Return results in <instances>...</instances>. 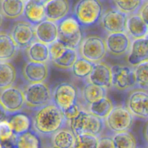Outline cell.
Listing matches in <instances>:
<instances>
[{
    "label": "cell",
    "instance_id": "obj_1",
    "mask_svg": "<svg viewBox=\"0 0 148 148\" xmlns=\"http://www.w3.org/2000/svg\"><path fill=\"white\" fill-rule=\"evenodd\" d=\"M32 120L33 131L39 136L51 137L63 129L67 122L63 112L53 102L36 110Z\"/></svg>",
    "mask_w": 148,
    "mask_h": 148
},
{
    "label": "cell",
    "instance_id": "obj_2",
    "mask_svg": "<svg viewBox=\"0 0 148 148\" xmlns=\"http://www.w3.org/2000/svg\"><path fill=\"white\" fill-rule=\"evenodd\" d=\"M69 127L75 136L91 134L99 137L105 126V120L90 112L82 110L77 116L69 121Z\"/></svg>",
    "mask_w": 148,
    "mask_h": 148
},
{
    "label": "cell",
    "instance_id": "obj_3",
    "mask_svg": "<svg viewBox=\"0 0 148 148\" xmlns=\"http://www.w3.org/2000/svg\"><path fill=\"white\" fill-rule=\"evenodd\" d=\"M58 41L67 47L72 49H79L82 41V26L74 16H68L59 22Z\"/></svg>",
    "mask_w": 148,
    "mask_h": 148
},
{
    "label": "cell",
    "instance_id": "obj_4",
    "mask_svg": "<svg viewBox=\"0 0 148 148\" xmlns=\"http://www.w3.org/2000/svg\"><path fill=\"white\" fill-rule=\"evenodd\" d=\"M103 7L97 0H82L75 6L74 17L82 26H93L102 17Z\"/></svg>",
    "mask_w": 148,
    "mask_h": 148
},
{
    "label": "cell",
    "instance_id": "obj_5",
    "mask_svg": "<svg viewBox=\"0 0 148 148\" xmlns=\"http://www.w3.org/2000/svg\"><path fill=\"white\" fill-rule=\"evenodd\" d=\"M25 105L33 109H40L52 103V92L45 83L28 84L24 90Z\"/></svg>",
    "mask_w": 148,
    "mask_h": 148
},
{
    "label": "cell",
    "instance_id": "obj_6",
    "mask_svg": "<svg viewBox=\"0 0 148 148\" xmlns=\"http://www.w3.org/2000/svg\"><path fill=\"white\" fill-rule=\"evenodd\" d=\"M78 90L74 84L62 82L52 91V102L63 113L77 105Z\"/></svg>",
    "mask_w": 148,
    "mask_h": 148
},
{
    "label": "cell",
    "instance_id": "obj_7",
    "mask_svg": "<svg viewBox=\"0 0 148 148\" xmlns=\"http://www.w3.org/2000/svg\"><path fill=\"white\" fill-rule=\"evenodd\" d=\"M106 42L98 36H90L82 40L79 47V55L82 57L93 62H100L106 55Z\"/></svg>",
    "mask_w": 148,
    "mask_h": 148
},
{
    "label": "cell",
    "instance_id": "obj_8",
    "mask_svg": "<svg viewBox=\"0 0 148 148\" xmlns=\"http://www.w3.org/2000/svg\"><path fill=\"white\" fill-rule=\"evenodd\" d=\"M134 116L127 107L116 106L108 117L105 119V124L110 131L115 133L129 131L134 123Z\"/></svg>",
    "mask_w": 148,
    "mask_h": 148
},
{
    "label": "cell",
    "instance_id": "obj_9",
    "mask_svg": "<svg viewBox=\"0 0 148 148\" xmlns=\"http://www.w3.org/2000/svg\"><path fill=\"white\" fill-rule=\"evenodd\" d=\"M0 102L1 109L7 114L19 113L25 105L24 91L14 86L1 90Z\"/></svg>",
    "mask_w": 148,
    "mask_h": 148
},
{
    "label": "cell",
    "instance_id": "obj_10",
    "mask_svg": "<svg viewBox=\"0 0 148 148\" xmlns=\"http://www.w3.org/2000/svg\"><path fill=\"white\" fill-rule=\"evenodd\" d=\"M10 35L20 49H26L37 41L35 26L26 21L16 23L12 28Z\"/></svg>",
    "mask_w": 148,
    "mask_h": 148
},
{
    "label": "cell",
    "instance_id": "obj_11",
    "mask_svg": "<svg viewBox=\"0 0 148 148\" xmlns=\"http://www.w3.org/2000/svg\"><path fill=\"white\" fill-rule=\"evenodd\" d=\"M128 17L127 14L122 12L118 9L108 10L101 17V26L109 34L126 32Z\"/></svg>",
    "mask_w": 148,
    "mask_h": 148
},
{
    "label": "cell",
    "instance_id": "obj_12",
    "mask_svg": "<svg viewBox=\"0 0 148 148\" xmlns=\"http://www.w3.org/2000/svg\"><path fill=\"white\" fill-rule=\"evenodd\" d=\"M112 86L119 90H126L137 84L134 70L126 65H116L111 67Z\"/></svg>",
    "mask_w": 148,
    "mask_h": 148
},
{
    "label": "cell",
    "instance_id": "obj_13",
    "mask_svg": "<svg viewBox=\"0 0 148 148\" xmlns=\"http://www.w3.org/2000/svg\"><path fill=\"white\" fill-rule=\"evenodd\" d=\"M46 1L43 0L25 1L23 14L25 21L36 26L47 20L46 12Z\"/></svg>",
    "mask_w": 148,
    "mask_h": 148
},
{
    "label": "cell",
    "instance_id": "obj_14",
    "mask_svg": "<svg viewBox=\"0 0 148 148\" xmlns=\"http://www.w3.org/2000/svg\"><path fill=\"white\" fill-rule=\"evenodd\" d=\"M106 42L108 52L111 55L119 57L130 52L132 41L127 32H121L108 34Z\"/></svg>",
    "mask_w": 148,
    "mask_h": 148
},
{
    "label": "cell",
    "instance_id": "obj_15",
    "mask_svg": "<svg viewBox=\"0 0 148 148\" xmlns=\"http://www.w3.org/2000/svg\"><path fill=\"white\" fill-rule=\"evenodd\" d=\"M23 76L29 84L44 83L49 75V68L46 63L27 61L23 66Z\"/></svg>",
    "mask_w": 148,
    "mask_h": 148
},
{
    "label": "cell",
    "instance_id": "obj_16",
    "mask_svg": "<svg viewBox=\"0 0 148 148\" xmlns=\"http://www.w3.org/2000/svg\"><path fill=\"white\" fill-rule=\"evenodd\" d=\"M148 93L145 90L138 89L133 91L128 97L127 108L134 117L140 118H147L146 113V100Z\"/></svg>",
    "mask_w": 148,
    "mask_h": 148
},
{
    "label": "cell",
    "instance_id": "obj_17",
    "mask_svg": "<svg viewBox=\"0 0 148 148\" xmlns=\"http://www.w3.org/2000/svg\"><path fill=\"white\" fill-rule=\"evenodd\" d=\"M70 9V2L66 0L47 1L46 4L47 20L58 23L68 17Z\"/></svg>",
    "mask_w": 148,
    "mask_h": 148
},
{
    "label": "cell",
    "instance_id": "obj_18",
    "mask_svg": "<svg viewBox=\"0 0 148 148\" xmlns=\"http://www.w3.org/2000/svg\"><path fill=\"white\" fill-rule=\"evenodd\" d=\"M88 82L108 89L112 86V70L104 62H98L94 65L92 73L88 77Z\"/></svg>",
    "mask_w": 148,
    "mask_h": 148
},
{
    "label": "cell",
    "instance_id": "obj_19",
    "mask_svg": "<svg viewBox=\"0 0 148 148\" xmlns=\"http://www.w3.org/2000/svg\"><path fill=\"white\" fill-rule=\"evenodd\" d=\"M37 41L46 45H50L56 41L59 37L58 24L51 20H46L35 26Z\"/></svg>",
    "mask_w": 148,
    "mask_h": 148
},
{
    "label": "cell",
    "instance_id": "obj_20",
    "mask_svg": "<svg viewBox=\"0 0 148 148\" xmlns=\"http://www.w3.org/2000/svg\"><path fill=\"white\" fill-rule=\"evenodd\" d=\"M147 61H148V38L133 40L128 55L129 63L136 67Z\"/></svg>",
    "mask_w": 148,
    "mask_h": 148
},
{
    "label": "cell",
    "instance_id": "obj_21",
    "mask_svg": "<svg viewBox=\"0 0 148 148\" xmlns=\"http://www.w3.org/2000/svg\"><path fill=\"white\" fill-rule=\"evenodd\" d=\"M126 32L134 40L144 39L148 36V26L140 15H131L127 19Z\"/></svg>",
    "mask_w": 148,
    "mask_h": 148
},
{
    "label": "cell",
    "instance_id": "obj_22",
    "mask_svg": "<svg viewBox=\"0 0 148 148\" xmlns=\"http://www.w3.org/2000/svg\"><path fill=\"white\" fill-rule=\"evenodd\" d=\"M26 55L28 61L40 63H46L50 61L49 46L36 41L26 49Z\"/></svg>",
    "mask_w": 148,
    "mask_h": 148
},
{
    "label": "cell",
    "instance_id": "obj_23",
    "mask_svg": "<svg viewBox=\"0 0 148 148\" xmlns=\"http://www.w3.org/2000/svg\"><path fill=\"white\" fill-rule=\"evenodd\" d=\"M1 14L10 20L17 19L23 15L25 1L22 0H1Z\"/></svg>",
    "mask_w": 148,
    "mask_h": 148
},
{
    "label": "cell",
    "instance_id": "obj_24",
    "mask_svg": "<svg viewBox=\"0 0 148 148\" xmlns=\"http://www.w3.org/2000/svg\"><path fill=\"white\" fill-rule=\"evenodd\" d=\"M8 121L15 136H19L30 131L33 127V120L25 113H17L12 115Z\"/></svg>",
    "mask_w": 148,
    "mask_h": 148
},
{
    "label": "cell",
    "instance_id": "obj_25",
    "mask_svg": "<svg viewBox=\"0 0 148 148\" xmlns=\"http://www.w3.org/2000/svg\"><path fill=\"white\" fill-rule=\"evenodd\" d=\"M18 46L12 38L10 33H0V62H9L15 56Z\"/></svg>",
    "mask_w": 148,
    "mask_h": 148
},
{
    "label": "cell",
    "instance_id": "obj_26",
    "mask_svg": "<svg viewBox=\"0 0 148 148\" xmlns=\"http://www.w3.org/2000/svg\"><path fill=\"white\" fill-rule=\"evenodd\" d=\"M107 97V89L88 82L82 90V97L85 103L90 105Z\"/></svg>",
    "mask_w": 148,
    "mask_h": 148
},
{
    "label": "cell",
    "instance_id": "obj_27",
    "mask_svg": "<svg viewBox=\"0 0 148 148\" xmlns=\"http://www.w3.org/2000/svg\"><path fill=\"white\" fill-rule=\"evenodd\" d=\"M76 136L71 129H61L51 137L53 146L57 148H73Z\"/></svg>",
    "mask_w": 148,
    "mask_h": 148
},
{
    "label": "cell",
    "instance_id": "obj_28",
    "mask_svg": "<svg viewBox=\"0 0 148 148\" xmlns=\"http://www.w3.org/2000/svg\"><path fill=\"white\" fill-rule=\"evenodd\" d=\"M17 78L15 68L10 62H0V89L12 86Z\"/></svg>",
    "mask_w": 148,
    "mask_h": 148
},
{
    "label": "cell",
    "instance_id": "obj_29",
    "mask_svg": "<svg viewBox=\"0 0 148 148\" xmlns=\"http://www.w3.org/2000/svg\"><path fill=\"white\" fill-rule=\"evenodd\" d=\"M13 146L17 148H40L41 142L40 136L33 131L25 133L19 136H16Z\"/></svg>",
    "mask_w": 148,
    "mask_h": 148
},
{
    "label": "cell",
    "instance_id": "obj_30",
    "mask_svg": "<svg viewBox=\"0 0 148 148\" xmlns=\"http://www.w3.org/2000/svg\"><path fill=\"white\" fill-rule=\"evenodd\" d=\"M114 106L112 101L108 97H104L89 106V112L105 120L111 113Z\"/></svg>",
    "mask_w": 148,
    "mask_h": 148
},
{
    "label": "cell",
    "instance_id": "obj_31",
    "mask_svg": "<svg viewBox=\"0 0 148 148\" xmlns=\"http://www.w3.org/2000/svg\"><path fill=\"white\" fill-rule=\"evenodd\" d=\"M79 57V55L77 49L68 47L62 56L52 63L55 67L60 69H72V66L77 60Z\"/></svg>",
    "mask_w": 148,
    "mask_h": 148
},
{
    "label": "cell",
    "instance_id": "obj_32",
    "mask_svg": "<svg viewBox=\"0 0 148 148\" xmlns=\"http://www.w3.org/2000/svg\"><path fill=\"white\" fill-rule=\"evenodd\" d=\"M95 64L79 56L71 70L73 75L77 78H88L93 70Z\"/></svg>",
    "mask_w": 148,
    "mask_h": 148
},
{
    "label": "cell",
    "instance_id": "obj_33",
    "mask_svg": "<svg viewBox=\"0 0 148 148\" xmlns=\"http://www.w3.org/2000/svg\"><path fill=\"white\" fill-rule=\"evenodd\" d=\"M115 148H137V139L130 131L117 133L113 136Z\"/></svg>",
    "mask_w": 148,
    "mask_h": 148
},
{
    "label": "cell",
    "instance_id": "obj_34",
    "mask_svg": "<svg viewBox=\"0 0 148 148\" xmlns=\"http://www.w3.org/2000/svg\"><path fill=\"white\" fill-rule=\"evenodd\" d=\"M114 2L118 10L128 15L129 14L134 15L136 12L141 10L145 1L142 0H137V1L132 0V1H114Z\"/></svg>",
    "mask_w": 148,
    "mask_h": 148
},
{
    "label": "cell",
    "instance_id": "obj_35",
    "mask_svg": "<svg viewBox=\"0 0 148 148\" xmlns=\"http://www.w3.org/2000/svg\"><path fill=\"white\" fill-rule=\"evenodd\" d=\"M137 85L142 89H148V61L137 65L134 69Z\"/></svg>",
    "mask_w": 148,
    "mask_h": 148
},
{
    "label": "cell",
    "instance_id": "obj_36",
    "mask_svg": "<svg viewBox=\"0 0 148 148\" xmlns=\"http://www.w3.org/2000/svg\"><path fill=\"white\" fill-rule=\"evenodd\" d=\"M98 137L91 134H81L76 136L73 148H98Z\"/></svg>",
    "mask_w": 148,
    "mask_h": 148
},
{
    "label": "cell",
    "instance_id": "obj_37",
    "mask_svg": "<svg viewBox=\"0 0 148 148\" xmlns=\"http://www.w3.org/2000/svg\"><path fill=\"white\" fill-rule=\"evenodd\" d=\"M0 138H1V144L12 140H13L14 142L16 136L13 133L8 120H2L0 122Z\"/></svg>",
    "mask_w": 148,
    "mask_h": 148
},
{
    "label": "cell",
    "instance_id": "obj_38",
    "mask_svg": "<svg viewBox=\"0 0 148 148\" xmlns=\"http://www.w3.org/2000/svg\"><path fill=\"white\" fill-rule=\"evenodd\" d=\"M67 48V46H65L64 44H62V42L58 40L56 41L53 42L51 44L49 45L51 62H53L56 61V59H59V58H60Z\"/></svg>",
    "mask_w": 148,
    "mask_h": 148
},
{
    "label": "cell",
    "instance_id": "obj_39",
    "mask_svg": "<svg viewBox=\"0 0 148 148\" xmlns=\"http://www.w3.org/2000/svg\"><path fill=\"white\" fill-rule=\"evenodd\" d=\"M98 148H115L113 137L110 136H99Z\"/></svg>",
    "mask_w": 148,
    "mask_h": 148
},
{
    "label": "cell",
    "instance_id": "obj_40",
    "mask_svg": "<svg viewBox=\"0 0 148 148\" xmlns=\"http://www.w3.org/2000/svg\"><path fill=\"white\" fill-rule=\"evenodd\" d=\"M140 15L148 26V1H145L144 5L141 8Z\"/></svg>",
    "mask_w": 148,
    "mask_h": 148
},
{
    "label": "cell",
    "instance_id": "obj_41",
    "mask_svg": "<svg viewBox=\"0 0 148 148\" xmlns=\"http://www.w3.org/2000/svg\"><path fill=\"white\" fill-rule=\"evenodd\" d=\"M144 134H145V139L147 141V142H148V123L145 126V128Z\"/></svg>",
    "mask_w": 148,
    "mask_h": 148
},
{
    "label": "cell",
    "instance_id": "obj_42",
    "mask_svg": "<svg viewBox=\"0 0 148 148\" xmlns=\"http://www.w3.org/2000/svg\"><path fill=\"white\" fill-rule=\"evenodd\" d=\"M1 148H17L14 146H7V145H4L3 144H1Z\"/></svg>",
    "mask_w": 148,
    "mask_h": 148
},
{
    "label": "cell",
    "instance_id": "obj_43",
    "mask_svg": "<svg viewBox=\"0 0 148 148\" xmlns=\"http://www.w3.org/2000/svg\"><path fill=\"white\" fill-rule=\"evenodd\" d=\"M145 107H146V113H147V117H148V97H147V100H146Z\"/></svg>",
    "mask_w": 148,
    "mask_h": 148
},
{
    "label": "cell",
    "instance_id": "obj_44",
    "mask_svg": "<svg viewBox=\"0 0 148 148\" xmlns=\"http://www.w3.org/2000/svg\"><path fill=\"white\" fill-rule=\"evenodd\" d=\"M46 148H57V147H54V146H53V145H51V146L47 147H46Z\"/></svg>",
    "mask_w": 148,
    "mask_h": 148
},
{
    "label": "cell",
    "instance_id": "obj_45",
    "mask_svg": "<svg viewBox=\"0 0 148 148\" xmlns=\"http://www.w3.org/2000/svg\"><path fill=\"white\" fill-rule=\"evenodd\" d=\"M147 38H148V36H147Z\"/></svg>",
    "mask_w": 148,
    "mask_h": 148
}]
</instances>
